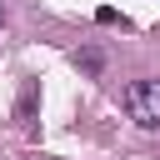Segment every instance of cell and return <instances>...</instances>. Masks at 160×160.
Here are the masks:
<instances>
[{
    "instance_id": "obj_1",
    "label": "cell",
    "mask_w": 160,
    "mask_h": 160,
    "mask_svg": "<svg viewBox=\"0 0 160 160\" xmlns=\"http://www.w3.org/2000/svg\"><path fill=\"white\" fill-rule=\"evenodd\" d=\"M125 110H130L135 125L155 130L160 125V80H130L125 85Z\"/></svg>"
},
{
    "instance_id": "obj_2",
    "label": "cell",
    "mask_w": 160,
    "mask_h": 160,
    "mask_svg": "<svg viewBox=\"0 0 160 160\" xmlns=\"http://www.w3.org/2000/svg\"><path fill=\"white\" fill-rule=\"evenodd\" d=\"M75 65H80V70H85V75H100V70H105V55H100V50H90V45H85V50H75Z\"/></svg>"
},
{
    "instance_id": "obj_3",
    "label": "cell",
    "mask_w": 160,
    "mask_h": 160,
    "mask_svg": "<svg viewBox=\"0 0 160 160\" xmlns=\"http://www.w3.org/2000/svg\"><path fill=\"white\" fill-rule=\"evenodd\" d=\"M30 160H40V155H30Z\"/></svg>"
},
{
    "instance_id": "obj_4",
    "label": "cell",
    "mask_w": 160,
    "mask_h": 160,
    "mask_svg": "<svg viewBox=\"0 0 160 160\" xmlns=\"http://www.w3.org/2000/svg\"><path fill=\"white\" fill-rule=\"evenodd\" d=\"M0 25H5V15H0Z\"/></svg>"
}]
</instances>
